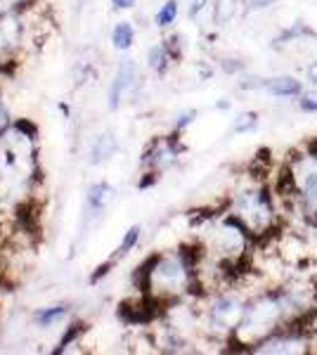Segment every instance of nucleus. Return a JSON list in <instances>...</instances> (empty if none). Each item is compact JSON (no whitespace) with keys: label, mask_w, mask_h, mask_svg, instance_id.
Returning a JSON list of instances; mask_svg holds the SVG:
<instances>
[{"label":"nucleus","mask_w":317,"mask_h":355,"mask_svg":"<svg viewBox=\"0 0 317 355\" xmlns=\"http://www.w3.org/2000/svg\"><path fill=\"white\" fill-rule=\"evenodd\" d=\"M112 43L117 50H128L130 45L135 43V28H132L128 21H121L112 31Z\"/></svg>","instance_id":"nucleus-15"},{"label":"nucleus","mask_w":317,"mask_h":355,"mask_svg":"<svg viewBox=\"0 0 317 355\" xmlns=\"http://www.w3.org/2000/svg\"><path fill=\"white\" fill-rule=\"evenodd\" d=\"M112 5L117 10H128V8H132V5H135V0H112Z\"/></svg>","instance_id":"nucleus-25"},{"label":"nucleus","mask_w":317,"mask_h":355,"mask_svg":"<svg viewBox=\"0 0 317 355\" xmlns=\"http://www.w3.org/2000/svg\"><path fill=\"white\" fill-rule=\"evenodd\" d=\"M5 171H8V162H5V159L0 157V180L5 178Z\"/></svg>","instance_id":"nucleus-27"},{"label":"nucleus","mask_w":317,"mask_h":355,"mask_svg":"<svg viewBox=\"0 0 317 355\" xmlns=\"http://www.w3.org/2000/svg\"><path fill=\"white\" fill-rule=\"evenodd\" d=\"M258 125V114L253 112H244L237 116V121H234V133H249Z\"/></svg>","instance_id":"nucleus-18"},{"label":"nucleus","mask_w":317,"mask_h":355,"mask_svg":"<svg viewBox=\"0 0 317 355\" xmlns=\"http://www.w3.org/2000/svg\"><path fill=\"white\" fill-rule=\"evenodd\" d=\"M192 119H194V112L182 114V116H180V121H178V130H180V128H185V125L192 123Z\"/></svg>","instance_id":"nucleus-26"},{"label":"nucleus","mask_w":317,"mask_h":355,"mask_svg":"<svg viewBox=\"0 0 317 355\" xmlns=\"http://www.w3.org/2000/svg\"><path fill=\"white\" fill-rule=\"evenodd\" d=\"M244 311H246V301H241L239 296L218 294L211 303L209 313H206L209 329L216 331V334H234L237 324L244 318Z\"/></svg>","instance_id":"nucleus-5"},{"label":"nucleus","mask_w":317,"mask_h":355,"mask_svg":"<svg viewBox=\"0 0 317 355\" xmlns=\"http://www.w3.org/2000/svg\"><path fill=\"white\" fill-rule=\"evenodd\" d=\"M137 81V67L132 60H123L114 73L112 88H109V110H119L123 95L132 88V83Z\"/></svg>","instance_id":"nucleus-7"},{"label":"nucleus","mask_w":317,"mask_h":355,"mask_svg":"<svg viewBox=\"0 0 317 355\" xmlns=\"http://www.w3.org/2000/svg\"><path fill=\"white\" fill-rule=\"evenodd\" d=\"M180 157V147L173 137H159L149 145V150L145 152V166L152 173H161V171L171 168L173 164Z\"/></svg>","instance_id":"nucleus-6"},{"label":"nucleus","mask_w":317,"mask_h":355,"mask_svg":"<svg viewBox=\"0 0 317 355\" xmlns=\"http://www.w3.org/2000/svg\"><path fill=\"white\" fill-rule=\"evenodd\" d=\"M24 38V24L17 15L0 17V60H8Z\"/></svg>","instance_id":"nucleus-8"},{"label":"nucleus","mask_w":317,"mask_h":355,"mask_svg":"<svg viewBox=\"0 0 317 355\" xmlns=\"http://www.w3.org/2000/svg\"><path fill=\"white\" fill-rule=\"evenodd\" d=\"M117 137L114 135H100L95 140V145H93V150H90V164H102V162H107L109 157H114V152H117Z\"/></svg>","instance_id":"nucleus-12"},{"label":"nucleus","mask_w":317,"mask_h":355,"mask_svg":"<svg viewBox=\"0 0 317 355\" xmlns=\"http://www.w3.org/2000/svg\"><path fill=\"white\" fill-rule=\"evenodd\" d=\"M114 190L107 185V182H97V185L88 187V194H85V216L88 218H95L102 211L107 209V204L112 202Z\"/></svg>","instance_id":"nucleus-10"},{"label":"nucleus","mask_w":317,"mask_h":355,"mask_svg":"<svg viewBox=\"0 0 317 355\" xmlns=\"http://www.w3.org/2000/svg\"><path fill=\"white\" fill-rule=\"evenodd\" d=\"M308 154H313V157H317V140H313L308 145Z\"/></svg>","instance_id":"nucleus-28"},{"label":"nucleus","mask_w":317,"mask_h":355,"mask_svg":"<svg viewBox=\"0 0 317 355\" xmlns=\"http://www.w3.org/2000/svg\"><path fill=\"white\" fill-rule=\"evenodd\" d=\"M65 318H67V306L43 308V311H38L36 315H33V320H36L38 327H55V324Z\"/></svg>","instance_id":"nucleus-16"},{"label":"nucleus","mask_w":317,"mask_h":355,"mask_svg":"<svg viewBox=\"0 0 317 355\" xmlns=\"http://www.w3.org/2000/svg\"><path fill=\"white\" fill-rule=\"evenodd\" d=\"M171 50L166 43H159V45H152L147 53V62H149V69H154V71H166V67H169L171 62Z\"/></svg>","instance_id":"nucleus-14"},{"label":"nucleus","mask_w":317,"mask_h":355,"mask_svg":"<svg viewBox=\"0 0 317 355\" xmlns=\"http://www.w3.org/2000/svg\"><path fill=\"white\" fill-rule=\"evenodd\" d=\"M284 322L286 308L282 303L280 291H265V294L246 303L244 318H241V322L234 329V339L241 346H258L263 339L275 334Z\"/></svg>","instance_id":"nucleus-4"},{"label":"nucleus","mask_w":317,"mask_h":355,"mask_svg":"<svg viewBox=\"0 0 317 355\" xmlns=\"http://www.w3.org/2000/svg\"><path fill=\"white\" fill-rule=\"evenodd\" d=\"M258 88L268 90L270 95L275 97H298L303 93L301 81L293 76H275V78H265V81L258 83Z\"/></svg>","instance_id":"nucleus-11"},{"label":"nucleus","mask_w":317,"mask_h":355,"mask_svg":"<svg viewBox=\"0 0 317 355\" xmlns=\"http://www.w3.org/2000/svg\"><path fill=\"white\" fill-rule=\"evenodd\" d=\"M206 0H192V8H189V17H197L201 10H204Z\"/></svg>","instance_id":"nucleus-24"},{"label":"nucleus","mask_w":317,"mask_h":355,"mask_svg":"<svg viewBox=\"0 0 317 355\" xmlns=\"http://www.w3.org/2000/svg\"><path fill=\"white\" fill-rule=\"evenodd\" d=\"M24 5H26V0H0V17L15 15L17 10H22Z\"/></svg>","instance_id":"nucleus-20"},{"label":"nucleus","mask_w":317,"mask_h":355,"mask_svg":"<svg viewBox=\"0 0 317 355\" xmlns=\"http://www.w3.org/2000/svg\"><path fill=\"white\" fill-rule=\"evenodd\" d=\"M239 12V3L237 0H216V8H213V19H216V24H230V21L237 17Z\"/></svg>","instance_id":"nucleus-13"},{"label":"nucleus","mask_w":317,"mask_h":355,"mask_svg":"<svg viewBox=\"0 0 317 355\" xmlns=\"http://www.w3.org/2000/svg\"><path fill=\"white\" fill-rule=\"evenodd\" d=\"M140 225H132L128 232H126V237H123V242H121L119 246H117V251H114L112 254V259H109L105 266H100L97 268V272L93 275V282H97V279L100 277H105V275L112 270L114 266H117V263L123 259V256H128L130 254V249H135V244L140 242Z\"/></svg>","instance_id":"nucleus-9"},{"label":"nucleus","mask_w":317,"mask_h":355,"mask_svg":"<svg viewBox=\"0 0 317 355\" xmlns=\"http://www.w3.org/2000/svg\"><path fill=\"white\" fill-rule=\"evenodd\" d=\"M178 17V3L175 0H169L166 5H161V10L157 12V24L159 26H171Z\"/></svg>","instance_id":"nucleus-17"},{"label":"nucleus","mask_w":317,"mask_h":355,"mask_svg":"<svg viewBox=\"0 0 317 355\" xmlns=\"http://www.w3.org/2000/svg\"><path fill=\"white\" fill-rule=\"evenodd\" d=\"M228 214L244 225V230L251 234V239L275 237V230H277L280 223L275 197L261 182L239 187L230 199Z\"/></svg>","instance_id":"nucleus-2"},{"label":"nucleus","mask_w":317,"mask_h":355,"mask_svg":"<svg viewBox=\"0 0 317 355\" xmlns=\"http://www.w3.org/2000/svg\"><path fill=\"white\" fill-rule=\"evenodd\" d=\"M197 251L199 246L194 251L180 249V251H173V254L152 256L142 266V277H140L142 294H147L157 306L180 301L182 296L192 294L197 289V282H194Z\"/></svg>","instance_id":"nucleus-1"},{"label":"nucleus","mask_w":317,"mask_h":355,"mask_svg":"<svg viewBox=\"0 0 317 355\" xmlns=\"http://www.w3.org/2000/svg\"><path fill=\"white\" fill-rule=\"evenodd\" d=\"M277 0H246V10H265V8H270V5H275Z\"/></svg>","instance_id":"nucleus-22"},{"label":"nucleus","mask_w":317,"mask_h":355,"mask_svg":"<svg viewBox=\"0 0 317 355\" xmlns=\"http://www.w3.org/2000/svg\"><path fill=\"white\" fill-rule=\"evenodd\" d=\"M8 130H10V112L3 105V100H0V137L8 133Z\"/></svg>","instance_id":"nucleus-21"},{"label":"nucleus","mask_w":317,"mask_h":355,"mask_svg":"<svg viewBox=\"0 0 317 355\" xmlns=\"http://www.w3.org/2000/svg\"><path fill=\"white\" fill-rule=\"evenodd\" d=\"M199 249L213 261L228 266L230 270L239 268L244 263L246 254L251 249V234L244 230V225L225 214L223 218H209L199 227Z\"/></svg>","instance_id":"nucleus-3"},{"label":"nucleus","mask_w":317,"mask_h":355,"mask_svg":"<svg viewBox=\"0 0 317 355\" xmlns=\"http://www.w3.org/2000/svg\"><path fill=\"white\" fill-rule=\"evenodd\" d=\"M298 110L315 114L317 112V93H301L298 95Z\"/></svg>","instance_id":"nucleus-19"},{"label":"nucleus","mask_w":317,"mask_h":355,"mask_svg":"<svg viewBox=\"0 0 317 355\" xmlns=\"http://www.w3.org/2000/svg\"><path fill=\"white\" fill-rule=\"evenodd\" d=\"M305 76H308L310 85H317V62H310L308 69H305Z\"/></svg>","instance_id":"nucleus-23"}]
</instances>
